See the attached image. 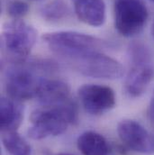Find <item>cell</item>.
I'll list each match as a JSON object with an SVG mask.
<instances>
[{"mask_svg": "<svg viewBox=\"0 0 154 155\" xmlns=\"http://www.w3.org/2000/svg\"><path fill=\"white\" fill-rule=\"evenodd\" d=\"M131 68L125 78L124 89L132 97H141L154 78L152 55L143 43H133L129 48Z\"/></svg>", "mask_w": 154, "mask_h": 155, "instance_id": "cell-4", "label": "cell"}, {"mask_svg": "<svg viewBox=\"0 0 154 155\" xmlns=\"http://www.w3.org/2000/svg\"><path fill=\"white\" fill-rule=\"evenodd\" d=\"M34 1H39V0H34Z\"/></svg>", "mask_w": 154, "mask_h": 155, "instance_id": "cell-20", "label": "cell"}, {"mask_svg": "<svg viewBox=\"0 0 154 155\" xmlns=\"http://www.w3.org/2000/svg\"><path fill=\"white\" fill-rule=\"evenodd\" d=\"M77 95L85 111L93 116L105 114L116 106V93L107 86L86 84L78 88Z\"/></svg>", "mask_w": 154, "mask_h": 155, "instance_id": "cell-8", "label": "cell"}, {"mask_svg": "<svg viewBox=\"0 0 154 155\" xmlns=\"http://www.w3.org/2000/svg\"><path fill=\"white\" fill-rule=\"evenodd\" d=\"M37 32L34 26L23 20H13L4 25L2 41L9 54L18 61L25 60L34 47Z\"/></svg>", "mask_w": 154, "mask_h": 155, "instance_id": "cell-7", "label": "cell"}, {"mask_svg": "<svg viewBox=\"0 0 154 155\" xmlns=\"http://www.w3.org/2000/svg\"><path fill=\"white\" fill-rule=\"evenodd\" d=\"M29 11V5L23 0H10L6 5L7 15L13 20H21Z\"/></svg>", "mask_w": 154, "mask_h": 155, "instance_id": "cell-16", "label": "cell"}, {"mask_svg": "<svg viewBox=\"0 0 154 155\" xmlns=\"http://www.w3.org/2000/svg\"><path fill=\"white\" fill-rule=\"evenodd\" d=\"M42 39L51 51L67 63L88 52L103 51L106 47V41L101 39L73 31L47 33Z\"/></svg>", "mask_w": 154, "mask_h": 155, "instance_id": "cell-3", "label": "cell"}, {"mask_svg": "<svg viewBox=\"0 0 154 155\" xmlns=\"http://www.w3.org/2000/svg\"><path fill=\"white\" fill-rule=\"evenodd\" d=\"M152 37L154 39V23L152 25Z\"/></svg>", "mask_w": 154, "mask_h": 155, "instance_id": "cell-18", "label": "cell"}, {"mask_svg": "<svg viewBox=\"0 0 154 155\" xmlns=\"http://www.w3.org/2000/svg\"><path fill=\"white\" fill-rule=\"evenodd\" d=\"M1 131H17L24 120V107L20 101L2 97L0 101Z\"/></svg>", "mask_w": 154, "mask_h": 155, "instance_id": "cell-12", "label": "cell"}, {"mask_svg": "<svg viewBox=\"0 0 154 155\" xmlns=\"http://www.w3.org/2000/svg\"><path fill=\"white\" fill-rule=\"evenodd\" d=\"M77 145L83 155H108L110 153L106 139L102 134L93 131L81 134L77 138Z\"/></svg>", "mask_w": 154, "mask_h": 155, "instance_id": "cell-13", "label": "cell"}, {"mask_svg": "<svg viewBox=\"0 0 154 155\" xmlns=\"http://www.w3.org/2000/svg\"><path fill=\"white\" fill-rule=\"evenodd\" d=\"M28 135L34 140L58 136L66 132L70 124L77 121V109L74 101L61 106H42L30 116Z\"/></svg>", "mask_w": 154, "mask_h": 155, "instance_id": "cell-2", "label": "cell"}, {"mask_svg": "<svg viewBox=\"0 0 154 155\" xmlns=\"http://www.w3.org/2000/svg\"><path fill=\"white\" fill-rule=\"evenodd\" d=\"M36 98L42 106H61L72 101L70 88L67 83L45 78L39 86Z\"/></svg>", "mask_w": 154, "mask_h": 155, "instance_id": "cell-10", "label": "cell"}, {"mask_svg": "<svg viewBox=\"0 0 154 155\" xmlns=\"http://www.w3.org/2000/svg\"><path fill=\"white\" fill-rule=\"evenodd\" d=\"M78 73L95 78L116 79L123 74V67L116 59L105 54L103 51H95L68 63Z\"/></svg>", "mask_w": 154, "mask_h": 155, "instance_id": "cell-5", "label": "cell"}, {"mask_svg": "<svg viewBox=\"0 0 154 155\" xmlns=\"http://www.w3.org/2000/svg\"><path fill=\"white\" fill-rule=\"evenodd\" d=\"M41 15L49 22H58L66 18L70 8L64 0H51L41 8Z\"/></svg>", "mask_w": 154, "mask_h": 155, "instance_id": "cell-15", "label": "cell"}, {"mask_svg": "<svg viewBox=\"0 0 154 155\" xmlns=\"http://www.w3.org/2000/svg\"><path fill=\"white\" fill-rule=\"evenodd\" d=\"M23 61H18L11 66L5 78L7 97L20 102L36 97L39 86L44 78L40 76V73L53 70L51 61H34L25 62Z\"/></svg>", "mask_w": 154, "mask_h": 155, "instance_id": "cell-1", "label": "cell"}, {"mask_svg": "<svg viewBox=\"0 0 154 155\" xmlns=\"http://www.w3.org/2000/svg\"><path fill=\"white\" fill-rule=\"evenodd\" d=\"M152 2H154V0H152Z\"/></svg>", "mask_w": 154, "mask_h": 155, "instance_id": "cell-21", "label": "cell"}, {"mask_svg": "<svg viewBox=\"0 0 154 155\" xmlns=\"http://www.w3.org/2000/svg\"><path fill=\"white\" fill-rule=\"evenodd\" d=\"M148 10L142 0H116L114 21L116 31L124 37L139 34L148 20Z\"/></svg>", "mask_w": 154, "mask_h": 155, "instance_id": "cell-6", "label": "cell"}, {"mask_svg": "<svg viewBox=\"0 0 154 155\" xmlns=\"http://www.w3.org/2000/svg\"><path fill=\"white\" fill-rule=\"evenodd\" d=\"M121 142L130 150L144 154L154 152V139L151 134L138 122L123 119L117 125Z\"/></svg>", "mask_w": 154, "mask_h": 155, "instance_id": "cell-9", "label": "cell"}, {"mask_svg": "<svg viewBox=\"0 0 154 155\" xmlns=\"http://www.w3.org/2000/svg\"><path fill=\"white\" fill-rule=\"evenodd\" d=\"M58 155H73L71 153H59Z\"/></svg>", "mask_w": 154, "mask_h": 155, "instance_id": "cell-19", "label": "cell"}, {"mask_svg": "<svg viewBox=\"0 0 154 155\" xmlns=\"http://www.w3.org/2000/svg\"><path fill=\"white\" fill-rule=\"evenodd\" d=\"M150 116L151 117L154 119V93L153 97L152 98V102H151V106H150Z\"/></svg>", "mask_w": 154, "mask_h": 155, "instance_id": "cell-17", "label": "cell"}, {"mask_svg": "<svg viewBox=\"0 0 154 155\" xmlns=\"http://www.w3.org/2000/svg\"><path fill=\"white\" fill-rule=\"evenodd\" d=\"M79 21L93 26L103 25L106 19V6L104 0H71Z\"/></svg>", "mask_w": 154, "mask_h": 155, "instance_id": "cell-11", "label": "cell"}, {"mask_svg": "<svg viewBox=\"0 0 154 155\" xmlns=\"http://www.w3.org/2000/svg\"><path fill=\"white\" fill-rule=\"evenodd\" d=\"M2 143L10 155H31L32 148L17 131L2 132Z\"/></svg>", "mask_w": 154, "mask_h": 155, "instance_id": "cell-14", "label": "cell"}]
</instances>
